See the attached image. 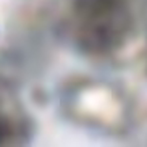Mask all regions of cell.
<instances>
[{
    "instance_id": "6da1fadb",
    "label": "cell",
    "mask_w": 147,
    "mask_h": 147,
    "mask_svg": "<svg viewBox=\"0 0 147 147\" xmlns=\"http://www.w3.org/2000/svg\"><path fill=\"white\" fill-rule=\"evenodd\" d=\"M63 28L81 55L129 65L147 52V0H74Z\"/></svg>"
},
{
    "instance_id": "7a4b0ae2",
    "label": "cell",
    "mask_w": 147,
    "mask_h": 147,
    "mask_svg": "<svg viewBox=\"0 0 147 147\" xmlns=\"http://www.w3.org/2000/svg\"><path fill=\"white\" fill-rule=\"evenodd\" d=\"M61 113L71 123L108 136H121L131 128L129 99L115 84L99 78H71L60 89Z\"/></svg>"
},
{
    "instance_id": "3957f363",
    "label": "cell",
    "mask_w": 147,
    "mask_h": 147,
    "mask_svg": "<svg viewBox=\"0 0 147 147\" xmlns=\"http://www.w3.org/2000/svg\"><path fill=\"white\" fill-rule=\"evenodd\" d=\"M34 136V121L20 94L0 78V146H26Z\"/></svg>"
}]
</instances>
